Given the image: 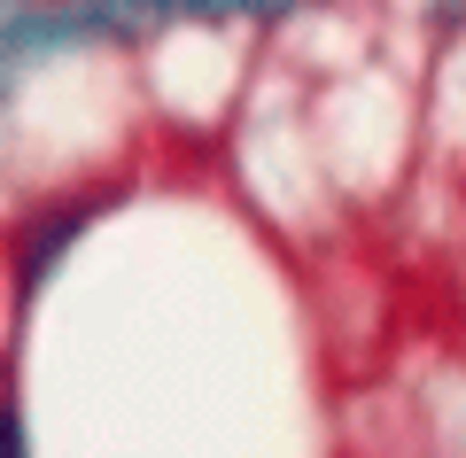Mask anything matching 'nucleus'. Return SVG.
<instances>
[{
    "instance_id": "f257e3e1",
    "label": "nucleus",
    "mask_w": 466,
    "mask_h": 458,
    "mask_svg": "<svg viewBox=\"0 0 466 458\" xmlns=\"http://www.w3.org/2000/svg\"><path fill=\"white\" fill-rule=\"evenodd\" d=\"M8 458H24V427L16 420H8Z\"/></svg>"
}]
</instances>
